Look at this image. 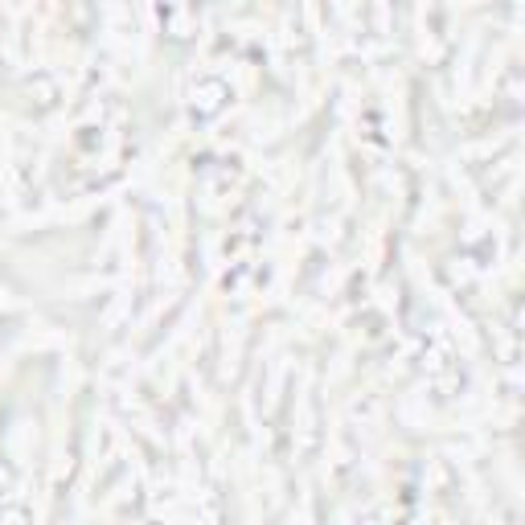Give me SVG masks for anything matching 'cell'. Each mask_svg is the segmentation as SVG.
<instances>
[{
  "label": "cell",
  "mask_w": 525,
  "mask_h": 525,
  "mask_svg": "<svg viewBox=\"0 0 525 525\" xmlns=\"http://www.w3.org/2000/svg\"><path fill=\"white\" fill-rule=\"evenodd\" d=\"M222 95H226L222 82H201V86L193 91V111L197 115H213L218 107H222Z\"/></svg>",
  "instance_id": "6da1fadb"
},
{
  "label": "cell",
  "mask_w": 525,
  "mask_h": 525,
  "mask_svg": "<svg viewBox=\"0 0 525 525\" xmlns=\"http://www.w3.org/2000/svg\"><path fill=\"white\" fill-rule=\"evenodd\" d=\"M4 525H25V513H16V509L13 513H4Z\"/></svg>",
  "instance_id": "7a4b0ae2"
}]
</instances>
